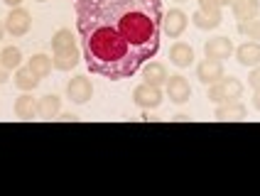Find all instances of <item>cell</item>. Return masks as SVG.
<instances>
[{"instance_id": "obj_24", "label": "cell", "mask_w": 260, "mask_h": 196, "mask_svg": "<svg viewBox=\"0 0 260 196\" xmlns=\"http://www.w3.org/2000/svg\"><path fill=\"white\" fill-rule=\"evenodd\" d=\"M197 3H199V10H202V13L221 17V5H218V0H197Z\"/></svg>"}, {"instance_id": "obj_20", "label": "cell", "mask_w": 260, "mask_h": 196, "mask_svg": "<svg viewBox=\"0 0 260 196\" xmlns=\"http://www.w3.org/2000/svg\"><path fill=\"white\" fill-rule=\"evenodd\" d=\"M0 61H3V67L8 71L20 69L22 67V52H20V47H5L0 52Z\"/></svg>"}, {"instance_id": "obj_26", "label": "cell", "mask_w": 260, "mask_h": 196, "mask_svg": "<svg viewBox=\"0 0 260 196\" xmlns=\"http://www.w3.org/2000/svg\"><path fill=\"white\" fill-rule=\"evenodd\" d=\"M8 76H10V71L3 67V61H0V84H8Z\"/></svg>"}, {"instance_id": "obj_31", "label": "cell", "mask_w": 260, "mask_h": 196, "mask_svg": "<svg viewBox=\"0 0 260 196\" xmlns=\"http://www.w3.org/2000/svg\"><path fill=\"white\" fill-rule=\"evenodd\" d=\"M233 0H218V5H221V8H223V5H231Z\"/></svg>"}, {"instance_id": "obj_7", "label": "cell", "mask_w": 260, "mask_h": 196, "mask_svg": "<svg viewBox=\"0 0 260 196\" xmlns=\"http://www.w3.org/2000/svg\"><path fill=\"white\" fill-rule=\"evenodd\" d=\"M165 93H167V98H170L172 103L182 106V103H187L189 98H191V86H189V81L184 76L177 74V76H170V79H167Z\"/></svg>"}, {"instance_id": "obj_30", "label": "cell", "mask_w": 260, "mask_h": 196, "mask_svg": "<svg viewBox=\"0 0 260 196\" xmlns=\"http://www.w3.org/2000/svg\"><path fill=\"white\" fill-rule=\"evenodd\" d=\"M3 37H5V22L0 20V42H3Z\"/></svg>"}, {"instance_id": "obj_3", "label": "cell", "mask_w": 260, "mask_h": 196, "mask_svg": "<svg viewBox=\"0 0 260 196\" xmlns=\"http://www.w3.org/2000/svg\"><path fill=\"white\" fill-rule=\"evenodd\" d=\"M162 101H165V93H162V88L159 86H152V84H140L135 86V91H133V103L138 106V108H143V111H155L162 106Z\"/></svg>"}, {"instance_id": "obj_33", "label": "cell", "mask_w": 260, "mask_h": 196, "mask_svg": "<svg viewBox=\"0 0 260 196\" xmlns=\"http://www.w3.org/2000/svg\"><path fill=\"white\" fill-rule=\"evenodd\" d=\"M35 3H47V0H35Z\"/></svg>"}, {"instance_id": "obj_19", "label": "cell", "mask_w": 260, "mask_h": 196, "mask_svg": "<svg viewBox=\"0 0 260 196\" xmlns=\"http://www.w3.org/2000/svg\"><path fill=\"white\" fill-rule=\"evenodd\" d=\"M27 67L35 71V74H37L40 79H47V76L52 74V67H54V64H52V56H47V54H35V56H32V59L27 61Z\"/></svg>"}, {"instance_id": "obj_10", "label": "cell", "mask_w": 260, "mask_h": 196, "mask_svg": "<svg viewBox=\"0 0 260 196\" xmlns=\"http://www.w3.org/2000/svg\"><path fill=\"white\" fill-rule=\"evenodd\" d=\"M79 61H81V49H79V44H72L69 49L54 52V56H52V64H54V69H59V71L76 69Z\"/></svg>"}, {"instance_id": "obj_2", "label": "cell", "mask_w": 260, "mask_h": 196, "mask_svg": "<svg viewBox=\"0 0 260 196\" xmlns=\"http://www.w3.org/2000/svg\"><path fill=\"white\" fill-rule=\"evenodd\" d=\"M243 96V81L241 79H236V76H223L221 81L209 86V91H206V98L211 101V103H231V101H241Z\"/></svg>"}, {"instance_id": "obj_23", "label": "cell", "mask_w": 260, "mask_h": 196, "mask_svg": "<svg viewBox=\"0 0 260 196\" xmlns=\"http://www.w3.org/2000/svg\"><path fill=\"white\" fill-rule=\"evenodd\" d=\"M238 32H241V35H248V40H253V42H260V17L238 22Z\"/></svg>"}, {"instance_id": "obj_25", "label": "cell", "mask_w": 260, "mask_h": 196, "mask_svg": "<svg viewBox=\"0 0 260 196\" xmlns=\"http://www.w3.org/2000/svg\"><path fill=\"white\" fill-rule=\"evenodd\" d=\"M248 84L253 91H260V67H253V71L248 74Z\"/></svg>"}, {"instance_id": "obj_4", "label": "cell", "mask_w": 260, "mask_h": 196, "mask_svg": "<svg viewBox=\"0 0 260 196\" xmlns=\"http://www.w3.org/2000/svg\"><path fill=\"white\" fill-rule=\"evenodd\" d=\"M32 27V17L25 8H10V13L5 17V32L8 35H13V37H25Z\"/></svg>"}, {"instance_id": "obj_18", "label": "cell", "mask_w": 260, "mask_h": 196, "mask_svg": "<svg viewBox=\"0 0 260 196\" xmlns=\"http://www.w3.org/2000/svg\"><path fill=\"white\" fill-rule=\"evenodd\" d=\"M13 81H15V86H17L20 91H35V88L40 86V81H42V79H40V76H37V74H35V71L25 64V67L15 69Z\"/></svg>"}, {"instance_id": "obj_12", "label": "cell", "mask_w": 260, "mask_h": 196, "mask_svg": "<svg viewBox=\"0 0 260 196\" xmlns=\"http://www.w3.org/2000/svg\"><path fill=\"white\" fill-rule=\"evenodd\" d=\"M170 79V74L165 69V64L159 61H145L143 64V81L152 86H165Z\"/></svg>"}, {"instance_id": "obj_17", "label": "cell", "mask_w": 260, "mask_h": 196, "mask_svg": "<svg viewBox=\"0 0 260 196\" xmlns=\"http://www.w3.org/2000/svg\"><path fill=\"white\" fill-rule=\"evenodd\" d=\"M248 115L246 106L241 103V101H231V103H221L214 113V118L216 120H243Z\"/></svg>"}, {"instance_id": "obj_13", "label": "cell", "mask_w": 260, "mask_h": 196, "mask_svg": "<svg viewBox=\"0 0 260 196\" xmlns=\"http://www.w3.org/2000/svg\"><path fill=\"white\" fill-rule=\"evenodd\" d=\"M15 115L20 120L37 118V98H32V91H22V96H17V101H15Z\"/></svg>"}, {"instance_id": "obj_28", "label": "cell", "mask_w": 260, "mask_h": 196, "mask_svg": "<svg viewBox=\"0 0 260 196\" xmlns=\"http://www.w3.org/2000/svg\"><path fill=\"white\" fill-rule=\"evenodd\" d=\"M8 8H17V5H22V0H3Z\"/></svg>"}, {"instance_id": "obj_6", "label": "cell", "mask_w": 260, "mask_h": 196, "mask_svg": "<svg viewBox=\"0 0 260 196\" xmlns=\"http://www.w3.org/2000/svg\"><path fill=\"white\" fill-rule=\"evenodd\" d=\"M187 25H189V17H187V13L179 10V8H174V10L162 15V32H165L170 40H179V37L184 35Z\"/></svg>"}, {"instance_id": "obj_27", "label": "cell", "mask_w": 260, "mask_h": 196, "mask_svg": "<svg viewBox=\"0 0 260 196\" xmlns=\"http://www.w3.org/2000/svg\"><path fill=\"white\" fill-rule=\"evenodd\" d=\"M253 108H255V111H260V91H255V93H253Z\"/></svg>"}, {"instance_id": "obj_32", "label": "cell", "mask_w": 260, "mask_h": 196, "mask_svg": "<svg viewBox=\"0 0 260 196\" xmlns=\"http://www.w3.org/2000/svg\"><path fill=\"white\" fill-rule=\"evenodd\" d=\"M174 3H187V0H174Z\"/></svg>"}, {"instance_id": "obj_11", "label": "cell", "mask_w": 260, "mask_h": 196, "mask_svg": "<svg viewBox=\"0 0 260 196\" xmlns=\"http://www.w3.org/2000/svg\"><path fill=\"white\" fill-rule=\"evenodd\" d=\"M236 61L246 69H253V67H260V42H246L241 47H236Z\"/></svg>"}, {"instance_id": "obj_5", "label": "cell", "mask_w": 260, "mask_h": 196, "mask_svg": "<svg viewBox=\"0 0 260 196\" xmlns=\"http://www.w3.org/2000/svg\"><path fill=\"white\" fill-rule=\"evenodd\" d=\"M93 96V84H91V79L84 76V74H79V76H74L72 81L67 84V98L76 103V106H84L88 103Z\"/></svg>"}, {"instance_id": "obj_29", "label": "cell", "mask_w": 260, "mask_h": 196, "mask_svg": "<svg viewBox=\"0 0 260 196\" xmlns=\"http://www.w3.org/2000/svg\"><path fill=\"white\" fill-rule=\"evenodd\" d=\"M59 120H76V115L74 113H64V115H59Z\"/></svg>"}, {"instance_id": "obj_16", "label": "cell", "mask_w": 260, "mask_h": 196, "mask_svg": "<svg viewBox=\"0 0 260 196\" xmlns=\"http://www.w3.org/2000/svg\"><path fill=\"white\" fill-rule=\"evenodd\" d=\"M231 10H233V17H236L238 22H246V20L258 17V13H260V0H233V3H231Z\"/></svg>"}, {"instance_id": "obj_15", "label": "cell", "mask_w": 260, "mask_h": 196, "mask_svg": "<svg viewBox=\"0 0 260 196\" xmlns=\"http://www.w3.org/2000/svg\"><path fill=\"white\" fill-rule=\"evenodd\" d=\"M59 111H61V98H59L57 93H47V96L37 98V115H40L42 120L57 118Z\"/></svg>"}, {"instance_id": "obj_9", "label": "cell", "mask_w": 260, "mask_h": 196, "mask_svg": "<svg viewBox=\"0 0 260 196\" xmlns=\"http://www.w3.org/2000/svg\"><path fill=\"white\" fill-rule=\"evenodd\" d=\"M236 52V47L229 37H214V40H209V42L204 44V54L206 59H218V61H223V59H229V56Z\"/></svg>"}, {"instance_id": "obj_14", "label": "cell", "mask_w": 260, "mask_h": 196, "mask_svg": "<svg viewBox=\"0 0 260 196\" xmlns=\"http://www.w3.org/2000/svg\"><path fill=\"white\" fill-rule=\"evenodd\" d=\"M170 61H172L174 67H179V69L191 67V64H194V49H191V44L174 42L172 49H170Z\"/></svg>"}, {"instance_id": "obj_21", "label": "cell", "mask_w": 260, "mask_h": 196, "mask_svg": "<svg viewBox=\"0 0 260 196\" xmlns=\"http://www.w3.org/2000/svg\"><path fill=\"white\" fill-rule=\"evenodd\" d=\"M74 42V35H72V29H67V27H61L54 32V37H52V52H61V49H69Z\"/></svg>"}, {"instance_id": "obj_22", "label": "cell", "mask_w": 260, "mask_h": 196, "mask_svg": "<svg viewBox=\"0 0 260 196\" xmlns=\"http://www.w3.org/2000/svg\"><path fill=\"white\" fill-rule=\"evenodd\" d=\"M221 20L223 17H214V15H206L202 10H197V13L191 15V22H194V27L199 29H216L221 25Z\"/></svg>"}, {"instance_id": "obj_8", "label": "cell", "mask_w": 260, "mask_h": 196, "mask_svg": "<svg viewBox=\"0 0 260 196\" xmlns=\"http://www.w3.org/2000/svg\"><path fill=\"white\" fill-rule=\"evenodd\" d=\"M226 74H223V61H218V59H204L197 64V79L202 81L204 86H211L221 81Z\"/></svg>"}, {"instance_id": "obj_1", "label": "cell", "mask_w": 260, "mask_h": 196, "mask_svg": "<svg viewBox=\"0 0 260 196\" xmlns=\"http://www.w3.org/2000/svg\"><path fill=\"white\" fill-rule=\"evenodd\" d=\"M74 15L91 74L123 81L157 56L162 0H74Z\"/></svg>"}]
</instances>
